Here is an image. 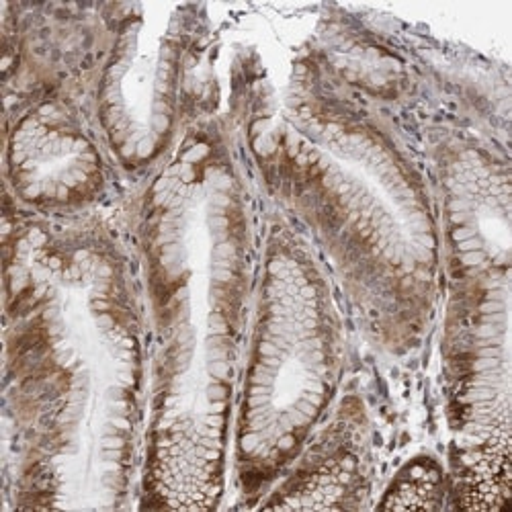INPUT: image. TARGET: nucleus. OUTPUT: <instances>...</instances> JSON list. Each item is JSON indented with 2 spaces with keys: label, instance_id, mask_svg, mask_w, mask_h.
Masks as SVG:
<instances>
[{
  "label": "nucleus",
  "instance_id": "1",
  "mask_svg": "<svg viewBox=\"0 0 512 512\" xmlns=\"http://www.w3.org/2000/svg\"><path fill=\"white\" fill-rule=\"evenodd\" d=\"M148 324L130 265L82 226L7 218L3 410L17 508L121 496L148 416Z\"/></svg>",
  "mask_w": 512,
  "mask_h": 512
},
{
  "label": "nucleus",
  "instance_id": "2",
  "mask_svg": "<svg viewBox=\"0 0 512 512\" xmlns=\"http://www.w3.org/2000/svg\"><path fill=\"white\" fill-rule=\"evenodd\" d=\"M246 173L199 127L146 191L140 252L152 334L144 490L156 508H213L226 484L261 256Z\"/></svg>",
  "mask_w": 512,
  "mask_h": 512
},
{
  "label": "nucleus",
  "instance_id": "3",
  "mask_svg": "<svg viewBox=\"0 0 512 512\" xmlns=\"http://www.w3.org/2000/svg\"><path fill=\"white\" fill-rule=\"evenodd\" d=\"M306 82L252 132V156L328 256L373 343L408 353L439 297L443 236L429 181L377 113Z\"/></svg>",
  "mask_w": 512,
  "mask_h": 512
},
{
  "label": "nucleus",
  "instance_id": "4",
  "mask_svg": "<svg viewBox=\"0 0 512 512\" xmlns=\"http://www.w3.org/2000/svg\"><path fill=\"white\" fill-rule=\"evenodd\" d=\"M345 367V330L332 283L300 234L273 226L232 422L244 492L269 488L314 441Z\"/></svg>",
  "mask_w": 512,
  "mask_h": 512
},
{
  "label": "nucleus",
  "instance_id": "5",
  "mask_svg": "<svg viewBox=\"0 0 512 512\" xmlns=\"http://www.w3.org/2000/svg\"><path fill=\"white\" fill-rule=\"evenodd\" d=\"M115 31L99 89V123L127 170L158 162L173 144L195 7H132Z\"/></svg>",
  "mask_w": 512,
  "mask_h": 512
},
{
  "label": "nucleus",
  "instance_id": "6",
  "mask_svg": "<svg viewBox=\"0 0 512 512\" xmlns=\"http://www.w3.org/2000/svg\"><path fill=\"white\" fill-rule=\"evenodd\" d=\"M5 173L19 207L41 216L80 211L105 185L99 148L58 99L19 113L7 134Z\"/></svg>",
  "mask_w": 512,
  "mask_h": 512
}]
</instances>
